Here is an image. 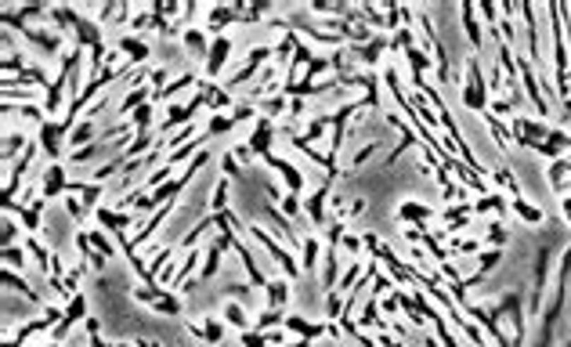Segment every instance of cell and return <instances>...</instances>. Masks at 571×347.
I'll use <instances>...</instances> for the list:
<instances>
[{"mask_svg": "<svg viewBox=\"0 0 571 347\" xmlns=\"http://www.w3.org/2000/svg\"><path fill=\"white\" fill-rule=\"evenodd\" d=\"M246 232H249V239H253V242H261V246H264V254L275 261V268H282V275L290 278V282L304 275L300 257H293V254H290V246H278V242L268 235V228H261V225H249Z\"/></svg>", "mask_w": 571, "mask_h": 347, "instance_id": "cell-1", "label": "cell"}, {"mask_svg": "<svg viewBox=\"0 0 571 347\" xmlns=\"http://www.w3.org/2000/svg\"><path fill=\"white\" fill-rule=\"evenodd\" d=\"M61 319H66V311H61V307H54V304H47L40 319H29V322H22V326H18V333L4 336V347H25L29 340H33V336H40V333H54Z\"/></svg>", "mask_w": 571, "mask_h": 347, "instance_id": "cell-2", "label": "cell"}, {"mask_svg": "<svg viewBox=\"0 0 571 347\" xmlns=\"http://www.w3.org/2000/svg\"><path fill=\"white\" fill-rule=\"evenodd\" d=\"M463 105L470 112H481L488 109V80L481 73V61L478 58H466V83H463Z\"/></svg>", "mask_w": 571, "mask_h": 347, "instance_id": "cell-3", "label": "cell"}, {"mask_svg": "<svg viewBox=\"0 0 571 347\" xmlns=\"http://www.w3.org/2000/svg\"><path fill=\"white\" fill-rule=\"evenodd\" d=\"M69 131L73 127L61 119H47L44 127H37V145L47 163H61V145H69Z\"/></svg>", "mask_w": 571, "mask_h": 347, "instance_id": "cell-4", "label": "cell"}, {"mask_svg": "<svg viewBox=\"0 0 571 347\" xmlns=\"http://www.w3.org/2000/svg\"><path fill=\"white\" fill-rule=\"evenodd\" d=\"M333 184L336 177H322V184L314 188V192L304 196V213L314 228H326V210H329V196H333Z\"/></svg>", "mask_w": 571, "mask_h": 347, "instance_id": "cell-5", "label": "cell"}, {"mask_svg": "<svg viewBox=\"0 0 571 347\" xmlns=\"http://www.w3.org/2000/svg\"><path fill=\"white\" fill-rule=\"evenodd\" d=\"M69 177H66V167L61 163H44L40 167V196L51 203V199H58V196H69Z\"/></svg>", "mask_w": 571, "mask_h": 347, "instance_id": "cell-6", "label": "cell"}, {"mask_svg": "<svg viewBox=\"0 0 571 347\" xmlns=\"http://www.w3.org/2000/svg\"><path fill=\"white\" fill-rule=\"evenodd\" d=\"M232 47H235V40L228 37V33H220V37H213V44H210V54H206V80H217L220 73L228 69V61H232Z\"/></svg>", "mask_w": 571, "mask_h": 347, "instance_id": "cell-7", "label": "cell"}, {"mask_svg": "<svg viewBox=\"0 0 571 347\" xmlns=\"http://www.w3.org/2000/svg\"><path fill=\"white\" fill-rule=\"evenodd\" d=\"M275 123L268 119V116H261L257 123H253V131H249V138H246V148L253 152V160H264V155H271V141H275Z\"/></svg>", "mask_w": 571, "mask_h": 347, "instance_id": "cell-8", "label": "cell"}, {"mask_svg": "<svg viewBox=\"0 0 571 347\" xmlns=\"http://www.w3.org/2000/svg\"><path fill=\"white\" fill-rule=\"evenodd\" d=\"M264 163H268V167H271V170L282 177L286 192H297V196H300L304 188H307V177H304V174H300V170H297L290 160H282V155H275V152H271V155H264Z\"/></svg>", "mask_w": 571, "mask_h": 347, "instance_id": "cell-9", "label": "cell"}, {"mask_svg": "<svg viewBox=\"0 0 571 347\" xmlns=\"http://www.w3.org/2000/svg\"><path fill=\"white\" fill-rule=\"evenodd\" d=\"M83 319H87V297H83V293H76L73 300H66V319L58 322L54 340H58V343H66V333H69L73 326H80Z\"/></svg>", "mask_w": 571, "mask_h": 347, "instance_id": "cell-10", "label": "cell"}, {"mask_svg": "<svg viewBox=\"0 0 571 347\" xmlns=\"http://www.w3.org/2000/svg\"><path fill=\"white\" fill-rule=\"evenodd\" d=\"M94 217H98V225L109 235H119V232H126V228L134 225L138 213H123V210H112V206H98V210H94Z\"/></svg>", "mask_w": 571, "mask_h": 347, "instance_id": "cell-11", "label": "cell"}, {"mask_svg": "<svg viewBox=\"0 0 571 347\" xmlns=\"http://www.w3.org/2000/svg\"><path fill=\"white\" fill-rule=\"evenodd\" d=\"M384 51H391V37H384V33H376L362 47H351V54H358V61H362L365 69H376L379 66V54H384Z\"/></svg>", "mask_w": 571, "mask_h": 347, "instance_id": "cell-12", "label": "cell"}, {"mask_svg": "<svg viewBox=\"0 0 571 347\" xmlns=\"http://www.w3.org/2000/svg\"><path fill=\"white\" fill-rule=\"evenodd\" d=\"M15 210H18V225H22V232H25V235H37V232H40V217H44V210H47V199H44V196H37L29 206H15ZM15 210H11V213H15Z\"/></svg>", "mask_w": 571, "mask_h": 347, "instance_id": "cell-13", "label": "cell"}, {"mask_svg": "<svg viewBox=\"0 0 571 347\" xmlns=\"http://www.w3.org/2000/svg\"><path fill=\"white\" fill-rule=\"evenodd\" d=\"M181 40H184V51L206 66V54H210V44H213V37L206 33V29H196L192 25V29H184V33H181Z\"/></svg>", "mask_w": 571, "mask_h": 347, "instance_id": "cell-14", "label": "cell"}, {"mask_svg": "<svg viewBox=\"0 0 571 347\" xmlns=\"http://www.w3.org/2000/svg\"><path fill=\"white\" fill-rule=\"evenodd\" d=\"M286 329L297 333L300 340H319L329 329V322H314V319H304V314H286Z\"/></svg>", "mask_w": 571, "mask_h": 347, "instance_id": "cell-15", "label": "cell"}, {"mask_svg": "<svg viewBox=\"0 0 571 347\" xmlns=\"http://www.w3.org/2000/svg\"><path fill=\"white\" fill-rule=\"evenodd\" d=\"M430 217H434V206L420 203V199H405L398 206V220H401V225H427Z\"/></svg>", "mask_w": 571, "mask_h": 347, "instance_id": "cell-16", "label": "cell"}, {"mask_svg": "<svg viewBox=\"0 0 571 347\" xmlns=\"http://www.w3.org/2000/svg\"><path fill=\"white\" fill-rule=\"evenodd\" d=\"M290 297H293L290 278H286V275L268 278V286H264V300H268V307H286V304H290Z\"/></svg>", "mask_w": 571, "mask_h": 347, "instance_id": "cell-17", "label": "cell"}, {"mask_svg": "<svg viewBox=\"0 0 571 347\" xmlns=\"http://www.w3.org/2000/svg\"><path fill=\"white\" fill-rule=\"evenodd\" d=\"M379 314H384V311H379V300H376V297H369V300L362 304V311H358L355 326H358V329H376V333H384V329H387V322L379 319Z\"/></svg>", "mask_w": 571, "mask_h": 347, "instance_id": "cell-18", "label": "cell"}, {"mask_svg": "<svg viewBox=\"0 0 571 347\" xmlns=\"http://www.w3.org/2000/svg\"><path fill=\"white\" fill-rule=\"evenodd\" d=\"M340 246H329L326 254H322V290L329 293V290H336V282H340V254H336Z\"/></svg>", "mask_w": 571, "mask_h": 347, "instance_id": "cell-19", "label": "cell"}, {"mask_svg": "<svg viewBox=\"0 0 571 347\" xmlns=\"http://www.w3.org/2000/svg\"><path fill=\"white\" fill-rule=\"evenodd\" d=\"M148 102H152V87H148V83L134 87L131 94H123V102L116 105V119H119V116H131L134 109H141V105H148Z\"/></svg>", "mask_w": 571, "mask_h": 347, "instance_id": "cell-20", "label": "cell"}, {"mask_svg": "<svg viewBox=\"0 0 571 347\" xmlns=\"http://www.w3.org/2000/svg\"><path fill=\"white\" fill-rule=\"evenodd\" d=\"M203 90H206V105H210V112H232V109H235L232 94H228L225 87H217L213 80H203Z\"/></svg>", "mask_w": 571, "mask_h": 347, "instance_id": "cell-21", "label": "cell"}, {"mask_svg": "<svg viewBox=\"0 0 571 347\" xmlns=\"http://www.w3.org/2000/svg\"><path fill=\"white\" fill-rule=\"evenodd\" d=\"M119 51H123V58L131 61V66H145V58L152 54L148 51V44L141 40V37H119V44H116Z\"/></svg>", "mask_w": 571, "mask_h": 347, "instance_id": "cell-22", "label": "cell"}, {"mask_svg": "<svg viewBox=\"0 0 571 347\" xmlns=\"http://www.w3.org/2000/svg\"><path fill=\"white\" fill-rule=\"evenodd\" d=\"M459 15H463V29H466L470 47H473V51H481V47H485V33H481L478 18H473V15H478V8H473V4H463V8H459Z\"/></svg>", "mask_w": 571, "mask_h": 347, "instance_id": "cell-23", "label": "cell"}, {"mask_svg": "<svg viewBox=\"0 0 571 347\" xmlns=\"http://www.w3.org/2000/svg\"><path fill=\"white\" fill-rule=\"evenodd\" d=\"M322 254H326L322 242L314 239V235H307L304 246H300V268H304V275H314V268L322 264Z\"/></svg>", "mask_w": 571, "mask_h": 347, "instance_id": "cell-24", "label": "cell"}, {"mask_svg": "<svg viewBox=\"0 0 571 347\" xmlns=\"http://www.w3.org/2000/svg\"><path fill=\"white\" fill-rule=\"evenodd\" d=\"M232 22H239V11L235 8H210L206 11V33L210 37H220V29H228Z\"/></svg>", "mask_w": 571, "mask_h": 347, "instance_id": "cell-25", "label": "cell"}, {"mask_svg": "<svg viewBox=\"0 0 571 347\" xmlns=\"http://www.w3.org/2000/svg\"><path fill=\"white\" fill-rule=\"evenodd\" d=\"M286 314H290L286 307H264V311L257 314V322H253V329H257V333H268V329H282V326H286Z\"/></svg>", "mask_w": 571, "mask_h": 347, "instance_id": "cell-26", "label": "cell"}, {"mask_svg": "<svg viewBox=\"0 0 571 347\" xmlns=\"http://www.w3.org/2000/svg\"><path fill=\"white\" fill-rule=\"evenodd\" d=\"M384 148V141H369V145H358L355 148V155H351V163H347V177H351L355 170H362L369 160H376V152Z\"/></svg>", "mask_w": 571, "mask_h": 347, "instance_id": "cell-27", "label": "cell"}, {"mask_svg": "<svg viewBox=\"0 0 571 347\" xmlns=\"http://www.w3.org/2000/svg\"><path fill=\"white\" fill-rule=\"evenodd\" d=\"M225 322L235 326L239 333H249V329H253V326H249V314H246V307H242L239 300H228V304H225Z\"/></svg>", "mask_w": 571, "mask_h": 347, "instance_id": "cell-28", "label": "cell"}, {"mask_svg": "<svg viewBox=\"0 0 571 347\" xmlns=\"http://www.w3.org/2000/svg\"><path fill=\"white\" fill-rule=\"evenodd\" d=\"M510 206H514V213H517L521 220H528V225H543V210H538L535 203H528L524 196H514Z\"/></svg>", "mask_w": 571, "mask_h": 347, "instance_id": "cell-29", "label": "cell"}, {"mask_svg": "<svg viewBox=\"0 0 571 347\" xmlns=\"http://www.w3.org/2000/svg\"><path fill=\"white\" fill-rule=\"evenodd\" d=\"M365 275V268H362V261H351L343 268V275H340V282H336V293H351L355 290V282Z\"/></svg>", "mask_w": 571, "mask_h": 347, "instance_id": "cell-30", "label": "cell"}, {"mask_svg": "<svg viewBox=\"0 0 571 347\" xmlns=\"http://www.w3.org/2000/svg\"><path fill=\"white\" fill-rule=\"evenodd\" d=\"M232 127H235L232 112H210V119H206V134H210V138H217V134H228Z\"/></svg>", "mask_w": 571, "mask_h": 347, "instance_id": "cell-31", "label": "cell"}, {"mask_svg": "<svg viewBox=\"0 0 571 347\" xmlns=\"http://www.w3.org/2000/svg\"><path fill=\"white\" fill-rule=\"evenodd\" d=\"M257 109H261V116L271 119V116H286V112H290V102H286V94H271V98H264Z\"/></svg>", "mask_w": 571, "mask_h": 347, "instance_id": "cell-32", "label": "cell"}, {"mask_svg": "<svg viewBox=\"0 0 571 347\" xmlns=\"http://www.w3.org/2000/svg\"><path fill=\"white\" fill-rule=\"evenodd\" d=\"M203 333H206V347L220 343V340H225V319H217V314H206V322H203Z\"/></svg>", "mask_w": 571, "mask_h": 347, "instance_id": "cell-33", "label": "cell"}, {"mask_svg": "<svg viewBox=\"0 0 571 347\" xmlns=\"http://www.w3.org/2000/svg\"><path fill=\"white\" fill-rule=\"evenodd\" d=\"M210 210L213 213H225L228 210V177H220L213 184V196H210Z\"/></svg>", "mask_w": 571, "mask_h": 347, "instance_id": "cell-34", "label": "cell"}, {"mask_svg": "<svg viewBox=\"0 0 571 347\" xmlns=\"http://www.w3.org/2000/svg\"><path fill=\"white\" fill-rule=\"evenodd\" d=\"M25 257H29V249H25V246H4V268H11V271L18 268V271H22V268L29 264Z\"/></svg>", "mask_w": 571, "mask_h": 347, "instance_id": "cell-35", "label": "cell"}, {"mask_svg": "<svg viewBox=\"0 0 571 347\" xmlns=\"http://www.w3.org/2000/svg\"><path fill=\"white\" fill-rule=\"evenodd\" d=\"M152 109H155L152 102L141 105V109H134V116H131V131H134V134H145V131L152 127Z\"/></svg>", "mask_w": 571, "mask_h": 347, "instance_id": "cell-36", "label": "cell"}, {"mask_svg": "<svg viewBox=\"0 0 571 347\" xmlns=\"http://www.w3.org/2000/svg\"><path fill=\"white\" fill-rule=\"evenodd\" d=\"M87 235H90V246L98 249V254H105L109 261L116 257V242H112V235H109V232H87Z\"/></svg>", "mask_w": 571, "mask_h": 347, "instance_id": "cell-37", "label": "cell"}, {"mask_svg": "<svg viewBox=\"0 0 571 347\" xmlns=\"http://www.w3.org/2000/svg\"><path fill=\"white\" fill-rule=\"evenodd\" d=\"M152 307L160 311V314H170V319H177V314H181V300H177V293H174V290H167V293H163L160 300H155Z\"/></svg>", "mask_w": 571, "mask_h": 347, "instance_id": "cell-38", "label": "cell"}, {"mask_svg": "<svg viewBox=\"0 0 571 347\" xmlns=\"http://www.w3.org/2000/svg\"><path fill=\"white\" fill-rule=\"evenodd\" d=\"M278 203H282L278 210H282L286 217H300V213H304V199H300L297 192H286V196H282Z\"/></svg>", "mask_w": 571, "mask_h": 347, "instance_id": "cell-39", "label": "cell"}, {"mask_svg": "<svg viewBox=\"0 0 571 347\" xmlns=\"http://www.w3.org/2000/svg\"><path fill=\"white\" fill-rule=\"evenodd\" d=\"M485 242H488L492 249H499V246L506 242V228H502V220H492V225L485 228Z\"/></svg>", "mask_w": 571, "mask_h": 347, "instance_id": "cell-40", "label": "cell"}, {"mask_svg": "<svg viewBox=\"0 0 571 347\" xmlns=\"http://www.w3.org/2000/svg\"><path fill=\"white\" fill-rule=\"evenodd\" d=\"M340 314H343V293L329 290L326 293V319H340Z\"/></svg>", "mask_w": 571, "mask_h": 347, "instance_id": "cell-41", "label": "cell"}, {"mask_svg": "<svg viewBox=\"0 0 571 347\" xmlns=\"http://www.w3.org/2000/svg\"><path fill=\"white\" fill-rule=\"evenodd\" d=\"M304 112H307V102L304 98H290V112H286L290 119H286V127L297 131V119H304Z\"/></svg>", "mask_w": 571, "mask_h": 347, "instance_id": "cell-42", "label": "cell"}, {"mask_svg": "<svg viewBox=\"0 0 571 347\" xmlns=\"http://www.w3.org/2000/svg\"><path fill=\"white\" fill-rule=\"evenodd\" d=\"M340 246L347 249V254H351L355 261H358V254H362V249H365V242H362V235H355V232H347L343 239H340Z\"/></svg>", "mask_w": 571, "mask_h": 347, "instance_id": "cell-43", "label": "cell"}, {"mask_svg": "<svg viewBox=\"0 0 571 347\" xmlns=\"http://www.w3.org/2000/svg\"><path fill=\"white\" fill-rule=\"evenodd\" d=\"M239 167H242V163L232 155V148H228L225 155H220V170H225V177H242V170H239Z\"/></svg>", "mask_w": 571, "mask_h": 347, "instance_id": "cell-44", "label": "cell"}, {"mask_svg": "<svg viewBox=\"0 0 571 347\" xmlns=\"http://www.w3.org/2000/svg\"><path fill=\"white\" fill-rule=\"evenodd\" d=\"M66 213H69L73 220H83V217H87V206L80 203V196H73V192L66 196Z\"/></svg>", "mask_w": 571, "mask_h": 347, "instance_id": "cell-45", "label": "cell"}, {"mask_svg": "<svg viewBox=\"0 0 571 347\" xmlns=\"http://www.w3.org/2000/svg\"><path fill=\"white\" fill-rule=\"evenodd\" d=\"M18 239V225H15V213H4V246H15Z\"/></svg>", "mask_w": 571, "mask_h": 347, "instance_id": "cell-46", "label": "cell"}, {"mask_svg": "<svg viewBox=\"0 0 571 347\" xmlns=\"http://www.w3.org/2000/svg\"><path fill=\"white\" fill-rule=\"evenodd\" d=\"M362 242H365V249H369V257H379L384 242H379V235H376V232H362Z\"/></svg>", "mask_w": 571, "mask_h": 347, "instance_id": "cell-47", "label": "cell"}, {"mask_svg": "<svg viewBox=\"0 0 571 347\" xmlns=\"http://www.w3.org/2000/svg\"><path fill=\"white\" fill-rule=\"evenodd\" d=\"M242 347H271V343H268V336H264V333L249 329V333H242Z\"/></svg>", "mask_w": 571, "mask_h": 347, "instance_id": "cell-48", "label": "cell"}, {"mask_svg": "<svg viewBox=\"0 0 571 347\" xmlns=\"http://www.w3.org/2000/svg\"><path fill=\"white\" fill-rule=\"evenodd\" d=\"M379 311H384V314H394V319H398V311H401V300H398V290H394L391 297H384V300H379Z\"/></svg>", "mask_w": 571, "mask_h": 347, "instance_id": "cell-49", "label": "cell"}, {"mask_svg": "<svg viewBox=\"0 0 571 347\" xmlns=\"http://www.w3.org/2000/svg\"><path fill=\"white\" fill-rule=\"evenodd\" d=\"M365 210V199H347V206H343V217L340 220H347V217H358Z\"/></svg>", "mask_w": 571, "mask_h": 347, "instance_id": "cell-50", "label": "cell"}, {"mask_svg": "<svg viewBox=\"0 0 571 347\" xmlns=\"http://www.w3.org/2000/svg\"><path fill=\"white\" fill-rule=\"evenodd\" d=\"M376 343H379V347H405V340H398V336H391L387 329H384V333H376Z\"/></svg>", "mask_w": 571, "mask_h": 347, "instance_id": "cell-51", "label": "cell"}, {"mask_svg": "<svg viewBox=\"0 0 571 347\" xmlns=\"http://www.w3.org/2000/svg\"><path fill=\"white\" fill-rule=\"evenodd\" d=\"M98 326H102V322H98V319H90V314L83 319V333H87V336H98Z\"/></svg>", "mask_w": 571, "mask_h": 347, "instance_id": "cell-52", "label": "cell"}, {"mask_svg": "<svg viewBox=\"0 0 571 347\" xmlns=\"http://www.w3.org/2000/svg\"><path fill=\"white\" fill-rule=\"evenodd\" d=\"M116 347H134V343H116Z\"/></svg>", "mask_w": 571, "mask_h": 347, "instance_id": "cell-53", "label": "cell"}]
</instances>
